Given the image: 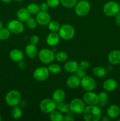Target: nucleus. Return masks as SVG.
<instances>
[{"label": "nucleus", "instance_id": "39", "mask_svg": "<svg viewBox=\"0 0 120 121\" xmlns=\"http://www.w3.org/2000/svg\"><path fill=\"white\" fill-rule=\"evenodd\" d=\"M39 40H40V39H39L38 36L37 35H32L30 38V43L32 44L36 45L38 43Z\"/></svg>", "mask_w": 120, "mask_h": 121}, {"label": "nucleus", "instance_id": "22", "mask_svg": "<svg viewBox=\"0 0 120 121\" xmlns=\"http://www.w3.org/2000/svg\"><path fill=\"white\" fill-rule=\"evenodd\" d=\"M25 53L27 55V56L31 59L36 57L38 54V48L36 47V45L32 44H29L27 45L25 47Z\"/></svg>", "mask_w": 120, "mask_h": 121}, {"label": "nucleus", "instance_id": "29", "mask_svg": "<svg viewBox=\"0 0 120 121\" xmlns=\"http://www.w3.org/2000/svg\"><path fill=\"white\" fill-rule=\"evenodd\" d=\"M27 9L30 13V14L32 15H36L40 11V7L39 5L35 3H30L28 5Z\"/></svg>", "mask_w": 120, "mask_h": 121}, {"label": "nucleus", "instance_id": "34", "mask_svg": "<svg viewBox=\"0 0 120 121\" xmlns=\"http://www.w3.org/2000/svg\"><path fill=\"white\" fill-rule=\"evenodd\" d=\"M11 31L8 28H2L0 31V40H7L10 36Z\"/></svg>", "mask_w": 120, "mask_h": 121}, {"label": "nucleus", "instance_id": "44", "mask_svg": "<svg viewBox=\"0 0 120 121\" xmlns=\"http://www.w3.org/2000/svg\"><path fill=\"white\" fill-rule=\"evenodd\" d=\"M19 105H20V107L25 108L26 106H27V103H26L25 101H24V100H21V101H20Z\"/></svg>", "mask_w": 120, "mask_h": 121}, {"label": "nucleus", "instance_id": "10", "mask_svg": "<svg viewBox=\"0 0 120 121\" xmlns=\"http://www.w3.org/2000/svg\"><path fill=\"white\" fill-rule=\"evenodd\" d=\"M81 86L85 91H93L96 87L95 79L89 76H85L81 79Z\"/></svg>", "mask_w": 120, "mask_h": 121}, {"label": "nucleus", "instance_id": "47", "mask_svg": "<svg viewBox=\"0 0 120 121\" xmlns=\"http://www.w3.org/2000/svg\"><path fill=\"white\" fill-rule=\"evenodd\" d=\"M2 28H3V24H2V22L0 21V31H1V30L2 29Z\"/></svg>", "mask_w": 120, "mask_h": 121}, {"label": "nucleus", "instance_id": "13", "mask_svg": "<svg viewBox=\"0 0 120 121\" xmlns=\"http://www.w3.org/2000/svg\"><path fill=\"white\" fill-rule=\"evenodd\" d=\"M36 20L38 24L41 26H46L51 21V17L47 12L40 11L36 16Z\"/></svg>", "mask_w": 120, "mask_h": 121}, {"label": "nucleus", "instance_id": "35", "mask_svg": "<svg viewBox=\"0 0 120 121\" xmlns=\"http://www.w3.org/2000/svg\"><path fill=\"white\" fill-rule=\"evenodd\" d=\"M77 2L78 0H61V4L64 7L68 8H71L75 7Z\"/></svg>", "mask_w": 120, "mask_h": 121}, {"label": "nucleus", "instance_id": "21", "mask_svg": "<svg viewBox=\"0 0 120 121\" xmlns=\"http://www.w3.org/2000/svg\"><path fill=\"white\" fill-rule=\"evenodd\" d=\"M107 115L112 119L118 118L120 115V108L116 105H112L108 108L107 111Z\"/></svg>", "mask_w": 120, "mask_h": 121}, {"label": "nucleus", "instance_id": "6", "mask_svg": "<svg viewBox=\"0 0 120 121\" xmlns=\"http://www.w3.org/2000/svg\"><path fill=\"white\" fill-rule=\"evenodd\" d=\"M103 11L107 16H115L120 11V5L115 1H109L104 4L103 7Z\"/></svg>", "mask_w": 120, "mask_h": 121}, {"label": "nucleus", "instance_id": "5", "mask_svg": "<svg viewBox=\"0 0 120 121\" xmlns=\"http://www.w3.org/2000/svg\"><path fill=\"white\" fill-rule=\"evenodd\" d=\"M91 9V5L86 0H80L75 5V13L80 17L87 15Z\"/></svg>", "mask_w": 120, "mask_h": 121}, {"label": "nucleus", "instance_id": "8", "mask_svg": "<svg viewBox=\"0 0 120 121\" xmlns=\"http://www.w3.org/2000/svg\"><path fill=\"white\" fill-rule=\"evenodd\" d=\"M56 104L52 99L46 98L41 100L40 104V109L41 112L46 114L49 113L56 109Z\"/></svg>", "mask_w": 120, "mask_h": 121}, {"label": "nucleus", "instance_id": "4", "mask_svg": "<svg viewBox=\"0 0 120 121\" xmlns=\"http://www.w3.org/2000/svg\"><path fill=\"white\" fill-rule=\"evenodd\" d=\"M85 107L84 101L79 98L72 99L69 104L70 111L72 113L76 115L82 114Z\"/></svg>", "mask_w": 120, "mask_h": 121}, {"label": "nucleus", "instance_id": "2", "mask_svg": "<svg viewBox=\"0 0 120 121\" xmlns=\"http://www.w3.org/2000/svg\"><path fill=\"white\" fill-rule=\"evenodd\" d=\"M58 33L61 39L64 40H71L75 35V30L72 26L65 24L60 27Z\"/></svg>", "mask_w": 120, "mask_h": 121}, {"label": "nucleus", "instance_id": "3", "mask_svg": "<svg viewBox=\"0 0 120 121\" xmlns=\"http://www.w3.org/2000/svg\"><path fill=\"white\" fill-rule=\"evenodd\" d=\"M21 100V95L16 90L9 91L5 96V102L8 106L14 107L19 105Z\"/></svg>", "mask_w": 120, "mask_h": 121}, {"label": "nucleus", "instance_id": "31", "mask_svg": "<svg viewBox=\"0 0 120 121\" xmlns=\"http://www.w3.org/2000/svg\"><path fill=\"white\" fill-rule=\"evenodd\" d=\"M48 29L51 32H58L60 28V24L58 21L55 20H51L50 22L48 24Z\"/></svg>", "mask_w": 120, "mask_h": 121}, {"label": "nucleus", "instance_id": "45", "mask_svg": "<svg viewBox=\"0 0 120 121\" xmlns=\"http://www.w3.org/2000/svg\"><path fill=\"white\" fill-rule=\"evenodd\" d=\"M101 121H110L111 118L107 115V116H104V117H103L102 118H101Z\"/></svg>", "mask_w": 120, "mask_h": 121}, {"label": "nucleus", "instance_id": "15", "mask_svg": "<svg viewBox=\"0 0 120 121\" xmlns=\"http://www.w3.org/2000/svg\"><path fill=\"white\" fill-rule=\"evenodd\" d=\"M66 84L69 88L76 89L81 85V79L76 74H73L67 78Z\"/></svg>", "mask_w": 120, "mask_h": 121}, {"label": "nucleus", "instance_id": "12", "mask_svg": "<svg viewBox=\"0 0 120 121\" xmlns=\"http://www.w3.org/2000/svg\"><path fill=\"white\" fill-rule=\"evenodd\" d=\"M83 100L88 105H98V94L92 91H86L83 95Z\"/></svg>", "mask_w": 120, "mask_h": 121}, {"label": "nucleus", "instance_id": "36", "mask_svg": "<svg viewBox=\"0 0 120 121\" xmlns=\"http://www.w3.org/2000/svg\"><path fill=\"white\" fill-rule=\"evenodd\" d=\"M89 67H90V64L87 60H83L79 64V68L83 70H87L89 68Z\"/></svg>", "mask_w": 120, "mask_h": 121}, {"label": "nucleus", "instance_id": "48", "mask_svg": "<svg viewBox=\"0 0 120 121\" xmlns=\"http://www.w3.org/2000/svg\"><path fill=\"white\" fill-rule=\"evenodd\" d=\"M13 1L15 2H21V1H22L23 0H13Z\"/></svg>", "mask_w": 120, "mask_h": 121}, {"label": "nucleus", "instance_id": "37", "mask_svg": "<svg viewBox=\"0 0 120 121\" xmlns=\"http://www.w3.org/2000/svg\"><path fill=\"white\" fill-rule=\"evenodd\" d=\"M47 3L51 8H55L61 3V0H47Z\"/></svg>", "mask_w": 120, "mask_h": 121}, {"label": "nucleus", "instance_id": "28", "mask_svg": "<svg viewBox=\"0 0 120 121\" xmlns=\"http://www.w3.org/2000/svg\"><path fill=\"white\" fill-rule=\"evenodd\" d=\"M56 109H57L58 111H59L62 113H67L70 111L69 104H68V103L64 102V101L57 104Z\"/></svg>", "mask_w": 120, "mask_h": 121}, {"label": "nucleus", "instance_id": "26", "mask_svg": "<svg viewBox=\"0 0 120 121\" xmlns=\"http://www.w3.org/2000/svg\"><path fill=\"white\" fill-rule=\"evenodd\" d=\"M98 100L99 103L98 104L100 105V106H105L106 104H107V101H108V95L105 91H102V92H100V93L98 94Z\"/></svg>", "mask_w": 120, "mask_h": 121}, {"label": "nucleus", "instance_id": "25", "mask_svg": "<svg viewBox=\"0 0 120 121\" xmlns=\"http://www.w3.org/2000/svg\"><path fill=\"white\" fill-rule=\"evenodd\" d=\"M93 74L95 76L96 78H102L105 76L106 74H107V70L105 68L102 67H95L93 68L92 70Z\"/></svg>", "mask_w": 120, "mask_h": 121}, {"label": "nucleus", "instance_id": "42", "mask_svg": "<svg viewBox=\"0 0 120 121\" xmlns=\"http://www.w3.org/2000/svg\"><path fill=\"white\" fill-rule=\"evenodd\" d=\"M18 66L19 68H20L21 69L23 70L26 67V64H25V63L23 61V60H22V61H19L18 65Z\"/></svg>", "mask_w": 120, "mask_h": 121}, {"label": "nucleus", "instance_id": "33", "mask_svg": "<svg viewBox=\"0 0 120 121\" xmlns=\"http://www.w3.org/2000/svg\"><path fill=\"white\" fill-rule=\"evenodd\" d=\"M48 69L49 73L52 74H58L62 70L61 67L58 64H51L48 66Z\"/></svg>", "mask_w": 120, "mask_h": 121}, {"label": "nucleus", "instance_id": "32", "mask_svg": "<svg viewBox=\"0 0 120 121\" xmlns=\"http://www.w3.org/2000/svg\"><path fill=\"white\" fill-rule=\"evenodd\" d=\"M26 24H27V27L30 29H35L36 27H37L38 22L36 21V18L32 17H29L27 21H25Z\"/></svg>", "mask_w": 120, "mask_h": 121}, {"label": "nucleus", "instance_id": "7", "mask_svg": "<svg viewBox=\"0 0 120 121\" xmlns=\"http://www.w3.org/2000/svg\"><path fill=\"white\" fill-rule=\"evenodd\" d=\"M55 53L51 50L48 48H42L38 52V56L42 63L49 64L55 59Z\"/></svg>", "mask_w": 120, "mask_h": 121}, {"label": "nucleus", "instance_id": "40", "mask_svg": "<svg viewBox=\"0 0 120 121\" xmlns=\"http://www.w3.org/2000/svg\"><path fill=\"white\" fill-rule=\"evenodd\" d=\"M40 10L42 11H45L47 12L49 9V5H48V4L47 3V2H42L41 5H40Z\"/></svg>", "mask_w": 120, "mask_h": 121}, {"label": "nucleus", "instance_id": "11", "mask_svg": "<svg viewBox=\"0 0 120 121\" xmlns=\"http://www.w3.org/2000/svg\"><path fill=\"white\" fill-rule=\"evenodd\" d=\"M7 28L9 29L11 33L17 34L23 32L24 26L22 21L18 20H12L8 22Z\"/></svg>", "mask_w": 120, "mask_h": 121}, {"label": "nucleus", "instance_id": "18", "mask_svg": "<svg viewBox=\"0 0 120 121\" xmlns=\"http://www.w3.org/2000/svg\"><path fill=\"white\" fill-rule=\"evenodd\" d=\"M118 86V83L115 79H108L105 80L102 87L106 92H112L115 91Z\"/></svg>", "mask_w": 120, "mask_h": 121}, {"label": "nucleus", "instance_id": "49", "mask_svg": "<svg viewBox=\"0 0 120 121\" xmlns=\"http://www.w3.org/2000/svg\"><path fill=\"white\" fill-rule=\"evenodd\" d=\"M2 121V117H1V114H0V121Z\"/></svg>", "mask_w": 120, "mask_h": 121}, {"label": "nucleus", "instance_id": "9", "mask_svg": "<svg viewBox=\"0 0 120 121\" xmlns=\"http://www.w3.org/2000/svg\"><path fill=\"white\" fill-rule=\"evenodd\" d=\"M49 76V72L48 67H39L35 69L33 72V77L38 82L45 81Z\"/></svg>", "mask_w": 120, "mask_h": 121}, {"label": "nucleus", "instance_id": "14", "mask_svg": "<svg viewBox=\"0 0 120 121\" xmlns=\"http://www.w3.org/2000/svg\"><path fill=\"white\" fill-rule=\"evenodd\" d=\"M60 36L57 32H51L46 38V42L51 47L55 46L60 41Z\"/></svg>", "mask_w": 120, "mask_h": 121}, {"label": "nucleus", "instance_id": "50", "mask_svg": "<svg viewBox=\"0 0 120 121\" xmlns=\"http://www.w3.org/2000/svg\"><path fill=\"white\" fill-rule=\"evenodd\" d=\"M119 5H120V4H119Z\"/></svg>", "mask_w": 120, "mask_h": 121}, {"label": "nucleus", "instance_id": "41", "mask_svg": "<svg viewBox=\"0 0 120 121\" xmlns=\"http://www.w3.org/2000/svg\"><path fill=\"white\" fill-rule=\"evenodd\" d=\"M115 16V23H116L118 26H120V11L119 12V13H118Z\"/></svg>", "mask_w": 120, "mask_h": 121}, {"label": "nucleus", "instance_id": "20", "mask_svg": "<svg viewBox=\"0 0 120 121\" xmlns=\"http://www.w3.org/2000/svg\"><path fill=\"white\" fill-rule=\"evenodd\" d=\"M79 68V64L77 61L74 60H69L65 61L64 69L68 73H75L76 70Z\"/></svg>", "mask_w": 120, "mask_h": 121}, {"label": "nucleus", "instance_id": "23", "mask_svg": "<svg viewBox=\"0 0 120 121\" xmlns=\"http://www.w3.org/2000/svg\"><path fill=\"white\" fill-rule=\"evenodd\" d=\"M16 17L18 20L22 22H25L27 19L31 16L30 13L25 8H21L16 12Z\"/></svg>", "mask_w": 120, "mask_h": 121}, {"label": "nucleus", "instance_id": "43", "mask_svg": "<svg viewBox=\"0 0 120 121\" xmlns=\"http://www.w3.org/2000/svg\"><path fill=\"white\" fill-rule=\"evenodd\" d=\"M75 120L71 115H66L64 118V121H74Z\"/></svg>", "mask_w": 120, "mask_h": 121}, {"label": "nucleus", "instance_id": "16", "mask_svg": "<svg viewBox=\"0 0 120 121\" xmlns=\"http://www.w3.org/2000/svg\"><path fill=\"white\" fill-rule=\"evenodd\" d=\"M9 57L14 62L18 63L23 60L24 55L21 50L19 48H14L9 52Z\"/></svg>", "mask_w": 120, "mask_h": 121}, {"label": "nucleus", "instance_id": "27", "mask_svg": "<svg viewBox=\"0 0 120 121\" xmlns=\"http://www.w3.org/2000/svg\"><path fill=\"white\" fill-rule=\"evenodd\" d=\"M11 116L15 119H18L21 118L22 116V110L21 107L18 105L13 107L11 111Z\"/></svg>", "mask_w": 120, "mask_h": 121}, {"label": "nucleus", "instance_id": "17", "mask_svg": "<svg viewBox=\"0 0 120 121\" xmlns=\"http://www.w3.org/2000/svg\"><path fill=\"white\" fill-rule=\"evenodd\" d=\"M108 60L112 65H116L120 63V51L114 50L111 51L108 56Z\"/></svg>", "mask_w": 120, "mask_h": 121}, {"label": "nucleus", "instance_id": "51", "mask_svg": "<svg viewBox=\"0 0 120 121\" xmlns=\"http://www.w3.org/2000/svg\"><path fill=\"white\" fill-rule=\"evenodd\" d=\"M0 49H1V46H0Z\"/></svg>", "mask_w": 120, "mask_h": 121}, {"label": "nucleus", "instance_id": "19", "mask_svg": "<svg viewBox=\"0 0 120 121\" xmlns=\"http://www.w3.org/2000/svg\"><path fill=\"white\" fill-rule=\"evenodd\" d=\"M65 92L64 90L61 89H58L55 90L54 93H52V99L56 104H59V103L65 101Z\"/></svg>", "mask_w": 120, "mask_h": 121}, {"label": "nucleus", "instance_id": "46", "mask_svg": "<svg viewBox=\"0 0 120 121\" xmlns=\"http://www.w3.org/2000/svg\"><path fill=\"white\" fill-rule=\"evenodd\" d=\"M2 2H4V3H9L12 1V0H1Z\"/></svg>", "mask_w": 120, "mask_h": 121}, {"label": "nucleus", "instance_id": "38", "mask_svg": "<svg viewBox=\"0 0 120 121\" xmlns=\"http://www.w3.org/2000/svg\"><path fill=\"white\" fill-rule=\"evenodd\" d=\"M75 74H76L78 77L80 78V79H82V78L85 77V76H87L86 74V72L85 70L81 69L78 68L76 70V72H75Z\"/></svg>", "mask_w": 120, "mask_h": 121}, {"label": "nucleus", "instance_id": "1", "mask_svg": "<svg viewBox=\"0 0 120 121\" xmlns=\"http://www.w3.org/2000/svg\"><path fill=\"white\" fill-rule=\"evenodd\" d=\"M82 114L85 121H98L102 117L101 110L97 105L86 106Z\"/></svg>", "mask_w": 120, "mask_h": 121}, {"label": "nucleus", "instance_id": "30", "mask_svg": "<svg viewBox=\"0 0 120 121\" xmlns=\"http://www.w3.org/2000/svg\"><path fill=\"white\" fill-rule=\"evenodd\" d=\"M68 59V54L67 53L63 51H61L56 53L55 55V59L58 62L64 63L67 61Z\"/></svg>", "mask_w": 120, "mask_h": 121}, {"label": "nucleus", "instance_id": "24", "mask_svg": "<svg viewBox=\"0 0 120 121\" xmlns=\"http://www.w3.org/2000/svg\"><path fill=\"white\" fill-rule=\"evenodd\" d=\"M49 119L52 121H63L64 116L63 113H61L58 110H54L49 113Z\"/></svg>", "mask_w": 120, "mask_h": 121}]
</instances>
